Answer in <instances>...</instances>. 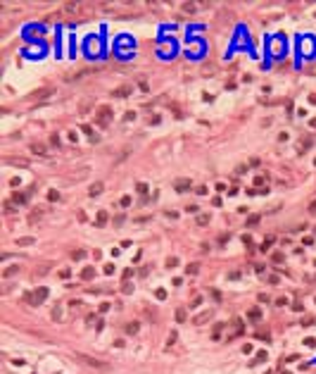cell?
<instances>
[{
    "mask_svg": "<svg viewBox=\"0 0 316 374\" xmlns=\"http://www.w3.org/2000/svg\"><path fill=\"white\" fill-rule=\"evenodd\" d=\"M112 119H114V110L109 105H100L97 112H95V124L97 126H109Z\"/></svg>",
    "mask_w": 316,
    "mask_h": 374,
    "instance_id": "1",
    "label": "cell"
},
{
    "mask_svg": "<svg viewBox=\"0 0 316 374\" xmlns=\"http://www.w3.org/2000/svg\"><path fill=\"white\" fill-rule=\"evenodd\" d=\"M74 357H76L79 362H83V365L93 367V369H100V372H107V369H109V365H107V362H102V360H97V357H91V355H86V353H76Z\"/></svg>",
    "mask_w": 316,
    "mask_h": 374,
    "instance_id": "2",
    "label": "cell"
},
{
    "mask_svg": "<svg viewBox=\"0 0 316 374\" xmlns=\"http://www.w3.org/2000/svg\"><path fill=\"white\" fill-rule=\"evenodd\" d=\"M45 296H48V288H45V286H40V288H36L33 293H26V296H24V300H26L29 305H40V303L45 300Z\"/></svg>",
    "mask_w": 316,
    "mask_h": 374,
    "instance_id": "3",
    "label": "cell"
},
{
    "mask_svg": "<svg viewBox=\"0 0 316 374\" xmlns=\"http://www.w3.org/2000/svg\"><path fill=\"white\" fill-rule=\"evenodd\" d=\"M231 326H233V331H228V339H238V336H243L245 324H243L240 317H233V319H231Z\"/></svg>",
    "mask_w": 316,
    "mask_h": 374,
    "instance_id": "4",
    "label": "cell"
},
{
    "mask_svg": "<svg viewBox=\"0 0 316 374\" xmlns=\"http://www.w3.org/2000/svg\"><path fill=\"white\" fill-rule=\"evenodd\" d=\"M174 188H176L178 193H186V191L190 188V181H188V179H178V181L174 184Z\"/></svg>",
    "mask_w": 316,
    "mask_h": 374,
    "instance_id": "5",
    "label": "cell"
},
{
    "mask_svg": "<svg viewBox=\"0 0 316 374\" xmlns=\"http://www.w3.org/2000/svg\"><path fill=\"white\" fill-rule=\"evenodd\" d=\"M247 317H250V322H254V324H257V322L261 319V310H259V308H250Z\"/></svg>",
    "mask_w": 316,
    "mask_h": 374,
    "instance_id": "6",
    "label": "cell"
},
{
    "mask_svg": "<svg viewBox=\"0 0 316 374\" xmlns=\"http://www.w3.org/2000/svg\"><path fill=\"white\" fill-rule=\"evenodd\" d=\"M81 131H83V133H86V136L91 138V143H97V136L93 133V129H91L88 124H81Z\"/></svg>",
    "mask_w": 316,
    "mask_h": 374,
    "instance_id": "7",
    "label": "cell"
},
{
    "mask_svg": "<svg viewBox=\"0 0 316 374\" xmlns=\"http://www.w3.org/2000/svg\"><path fill=\"white\" fill-rule=\"evenodd\" d=\"M50 267H52V265H50V262H43V265H38V267H36V269H33V274H36V277H43V274H45V272H48V269H50Z\"/></svg>",
    "mask_w": 316,
    "mask_h": 374,
    "instance_id": "8",
    "label": "cell"
},
{
    "mask_svg": "<svg viewBox=\"0 0 316 374\" xmlns=\"http://www.w3.org/2000/svg\"><path fill=\"white\" fill-rule=\"evenodd\" d=\"M107 224V212L105 210H100L97 212V217H95V226H105Z\"/></svg>",
    "mask_w": 316,
    "mask_h": 374,
    "instance_id": "9",
    "label": "cell"
},
{
    "mask_svg": "<svg viewBox=\"0 0 316 374\" xmlns=\"http://www.w3.org/2000/svg\"><path fill=\"white\" fill-rule=\"evenodd\" d=\"M95 277V267H83L81 269V279H93Z\"/></svg>",
    "mask_w": 316,
    "mask_h": 374,
    "instance_id": "10",
    "label": "cell"
},
{
    "mask_svg": "<svg viewBox=\"0 0 316 374\" xmlns=\"http://www.w3.org/2000/svg\"><path fill=\"white\" fill-rule=\"evenodd\" d=\"M10 203H14V205H24V203H26V195H24V193H14Z\"/></svg>",
    "mask_w": 316,
    "mask_h": 374,
    "instance_id": "11",
    "label": "cell"
},
{
    "mask_svg": "<svg viewBox=\"0 0 316 374\" xmlns=\"http://www.w3.org/2000/svg\"><path fill=\"white\" fill-rule=\"evenodd\" d=\"M17 272H19V265H12V267H7V269L2 272V277H5V279H10V277H14Z\"/></svg>",
    "mask_w": 316,
    "mask_h": 374,
    "instance_id": "12",
    "label": "cell"
},
{
    "mask_svg": "<svg viewBox=\"0 0 316 374\" xmlns=\"http://www.w3.org/2000/svg\"><path fill=\"white\" fill-rule=\"evenodd\" d=\"M209 317H212V312H200V314H197V317H195L192 322H195V324H204V322H207Z\"/></svg>",
    "mask_w": 316,
    "mask_h": 374,
    "instance_id": "13",
    "label": "cell"
},
{
    "mask_svg": "<svg viewBox=\"0 0 316 374\" xmlns=\"http://www.w3.org/2000/svg\"><path fill=\"white\" fill-rule=\"evenodd\" d=\"M266 357H269V355H266V350H259V353H257V357H254L252 362H250V365H259V362H264V360H266Z\"/></svg>",
    "mask_w": 316,
    "mask_h": 374,
    "instance_id": "14",
    "label": "cell"
},
{
    "mask_svg": "<svg viewBox=\"0 0 316 374\" xmlns=\"http://www.w3.org/2000/svg\"><path fill=\"white\" fill-rule=\"evenodd\" d=\"M186 319H188V310L186 308H178L176 310V322H186Z\"/></svg>",
    "mask_w": 316,
    "mask_h": 374,
    "instance_id": "15",
    "label": "cell"
},
{
    "mask_svg": "<svg viewBox=\"0 0 316 374\" xmlns=\"http://www.w3.org/2000/svg\"><path fill=\"white\" fill-rule=\"evenodd\" d=\"M7 162H12V164H17V167H26V164H29L24 157H7Z\"/></svg>",
    "mask_w": 316,
    "mask_h": 374,
    "instance_id": "16",
    "label": "cell"
},
{
    "mask_svg": "<svg viewBox=\"0 0 316 374\" xmlns=\"http://www.w3.org/2000/svg\"><path fill=\"white\" fill-rule=\"evenodd\" d=\"M45 95H52V88H40V91L31 93V98H45Z\"/></svg>",
    "mask_w": 316,
    "mask_h": 374,
    "instance_id": "17",
    "label": "cell"
},
{
    "mask_svg": "<svg viewBox=\"0 0 316 374\" xmlns=\"http://www.w3.org/2000/svg\"><path fill=\"white\" fill-rule=\"evenodd\" d=\"M121 293H133V284H131L128 279L121 281Z\"/></svg>",
    "mask_w": 316,
    "mask_h": 374,
    "instance_id": "18",
    "label": "cell"
},
{
    "mask_svg": "<svg viewBox=\"0 0 316 374\" xmlns=\"http://www.w3.org/2000/svg\"><path fill=\"white\" fill-rule=\"evenodd\" d=\"M31 153H36V155H43V153H45V146H43V143H33V146H31Z\"/></svg>",
    "mask_w": 316,
    "mask_h": 374,
    "instance_id": "19",
    "label": "cell"
},
{
    "mask_svg": "<svg viewBox=\"0 0 316 374\" xmlns=\"http://www.w3.org/2000/svg\"><path fill=\"white\" fill-rule=\"evenodd\" d=\"M126 334L131 336V334H138V322H128L126 324Z\"/></svg>",
    "mask_w": 316,
    "mask_h": 374,
    "instance_id": "20",
    "label": "cell"
},
{
    "mask_svg": "<svg viewBox=\"0 0 316 374\" xmlns=\"http://www.w3.org/2000/svg\"><path fill=\"white\" fill-rule=\"evenodd\" d=\"M223 326H226V324H216V326H214V336H212V339H214V341H219V339H221V331H223Z\"/></svg>",
    "mask_w": 316,
    "mask_h": 374,
    "instance_id": "21",
    "label": "cell"
},
{
    "mask_svg": "<svg viewBox=\"0 0 316 374\" xmlns=\"http://www.w3.org/2000/svg\"><path fill=\"white\" fill-rule=\"evenodd\" d=\"M128 93H131V88H128V86H124V88H119V91H114V98H126Z\"/></svg>",
    "mask_w": 316,
    "mask_h": 374,
    "instance_id": "22",
    "label": "cell"
},
{
    "mask_svg": "<svg viewBox=\"0 0 316 374\" xmlns=\"http://www.w3.org/2000/svg\"><path fill=\"white\" fill-rule=\"evenodd\" d=\"M273 241H276L273 236H266V238H264V243H261V250H269L271 246H273Z\"/></svg>",
    "mask_w": 316,
    "mask_h": 374,
    "instance_id": "23",
    "label": "cell"
},
{
    "mask_svg": "<svg viewBox=\"0 0 316 374\" xmlns=\"http://www.w3.org/2000/svg\"><path fill=\"white\" fill-rule=\"evenodd\" d=\"M209 222H212V219H209V215H197V224H200V226H207Z\"/></svg>",
    "mask_w": 316,
    "mask_h": 374,
    "instance_id": "24",
    "label": "cell"
},
{
    "mask_svg": "<svg viewBox=\"0 0 316 374\" xmlns=\"http://www.w3.org/2000/svg\"><path fill=\"white\" fill-rule=\"evenodd\" d=\"M88 193H91V195H100V193H102V184H93Z\"/></svg>",
    "mask_w": 316,
    "mask_h": 374,
    "instance_id": "25",
    "label": "cell"
},
{
    "mask_svg": "<svg viewBox=\"0 0 316 374\" xmlns=\"http://www.w3.org/2000/svg\"><path fill=\"white\" fill-rule=\"evenodd\" d=\"M33 238L31 236H24V238H17V246H31Z\"/></svg>",
    "mask_w": 316,
    "mask_h": 374,
    "instance_id": "26",
    "label": "cell"
},
{
    "mask_svg": "<svg viewBox=\"0 0 316 374\" xmlns=\"http://www.w3.org/2000/svg\"><path fill=\"white\" fill-rule=\"evenodd\" d=\"M283 260H285V255H283V253H273V255H271V262H276V265H281Z\"/></svg>",
    "mask_w": 316,
    "mask_h": 374,
    "instance_id": "27",
    "label": "cell"
},
{
    "mask_svg": "<svg viewBox=\"0 0 316 374\" xmlns=\"http://www.w3.org/2000/svg\"><path fill=\"white\" fill-rule=\"evenodd\" d=\"M48 200H50V203H57V200H60V193H57V191H48Z\"/></svg>",
    "mask_w": 316,
    "mask_h": 374,
    "instance_id": "28",
    "label": "cell"
},
{
    "mask_svg": "<svg viewBox=\"0 0 316 374\" xmlns=\"http://www.w3.org/2000/svg\"><path fill=\"white\" fill-rule=\"evenodd\" d=\"M259 215H250V219H247V226H257V224H259Z\"/></svg>",
    "mask_w": 316,
    "mask_h": 374,
    "instance_id": "29",
    "label": "cell"
},
{
    "mask_svg": "<svg viewBox=\"0 0 316 374\" xmlns=\"http://www.w3.org/2000/svg\"><path fill=\"white\" fill-rule=\"evenodd\" d=\"M71 257H74V260H81V257H86V250H74V253H71Z\"/></svg>",
    "mask_w": 316,
    "mask_h": 374,
    "instance_id": "30",
    "label": "cell"
},
{
    "mask_svg": "<svg viewBox=\"0 0 316 374\" xmlns=\"http://www.w3.org/2000/svg\"><path fill=\"white\" fill-rule=\"evenodd\" d=\"M197 272H200V265H195V262L188 265V274H197Z\"/></svg>",
    "mask_w": 316,
    "mask_h": 374,
    "instance_id": "31",
    "label": "cell"
},
{
    "mask_svg": "<svg viewBox=\"0 0 316 374\" xmlns=\"http://www.w3.org/2000/svg\"><path fill=\"white\" fill-rule=\"evenodd\" d=\"M131 203H133V200H131V195H124V198H121V203H119V205H121V207H128V205H131Z\"/></svg>",
    "mask_w": 316,
    "mask_h": 374,
    "instance_id": "32",
    "label": "cell"
},
{
    "mask_svg": "<svg viewBox=\"0 0 316 374\" xmlns=\"http://www.w3.org/2000/svg\"><path fill=\"white\" fill-rule=\"evenodd\" d=\"M257 339H259V341H269L271 336H269V331H259V334H257Z\"/></svg>",
    "mask_w": 316,
    "mask_h": 374,
    "instance_id": "33",
    "label": "cell"
},
{
    "mask_svg": "<svg viewBox=\"0 0 316 374\" xmlns=\"http://www.w3.org/2000/svg\"><path fill=\"white\" fill-rule=\"evenodd\" d=\"M302 324H304V326H314V324H316V317H309V319H302Z\"/></svg>",
    "mask_w": 316,
    "mask_h": 374,
    "instance_id": "34",
    "label": "cell"
},
{
    "mask_svg": "<svg viewBox=\"0 0 316 374\" xmlns=\"http://www.w3.org/2000/svg\"><path fill=\"white\" fill-rule=\"evenodd\" d=\"M138 193H140V195H145V193H148V184H143V181H140V184H138Z\"/></svg>",
    "mask_w": 316,
    "mask_h": 374,
    "instance_id": "35",
    "label": "cell"
},
{
    "mask_svg": "<svg viewBox=\"0 0 316 374\" xmlns=\"http://www.w3.org/2000/svg\"><path fill=\"white\" fill-rule=\"evenodd\" d=\"M155 296H157L159 300H164V298H166V291H164V288H157V291H155Z\"/></svg>",
    "mask_w": 316,
    "mask_h": 374,
    "instance_id": "36",
    "label": "cell"
},
{
    "mask_svg": "<svg viewBox=\"0 0 316 374\" xmlns=\"http://www.w3.org/2000/svg\"><path fill=\"white\" fill-rule=\"evenodd\" d=\"M176 265H178V257H169L166 260V267H176Z\"/></svg>",
    "mask_w": 316,
    "mask_h": 374,
    "instance_id": "37",
    "label": "cell"
},
{
    "mask_svg": "<svg viewBox=\"0 0 316 374\" xmlns=\"http://www.w3.org/2000/svg\"><path fill=\"white\" fill-rule=\"evenodd\" d=\"M105 274H114V265H112V262L105 265Z\"/></svg>",
    "mask_w": 316,
    "mask_h": 374,
    "instance_id": "38",
    "label": "cell"
},
{
    "mask_svg": "<svg viewBox=\"0 0 316 374\" xmlns=\"http://www.w3.org/2000/svg\"><path fill=\"white\" fill-rule=\"evenodd\" d=\"M60 277H62V279H69V277H71V272L64 267V269H60Z\"/></svg>",
    "mask_w": 316,
    "mask_h": 374,
    "instance_id": "39",
    "label": "cell"
},
{
    "mask_svg": "<svg viewBox=\"0 0 316 374\" xmlns=\"http://www.w3.org/2000/svg\"><path fill=\"white\" fill-rule=\"evenodd\" d=\"M69 141H71V143H79V136H76V131H69Z\"/></svg>",
    "mask_w": 316,
    "mask_h": 374,
    "instance_id": "40",
    "label": "cell"
},
{
    "mask_svg": "<svg viewBox=\"0 0 316 374\" xmlns=\"http://www.w3.org/2000/svg\"><path fill=\"white\" fill-rule=\"evenodd\" d=\"M50 143H52V146H60V136L52 133V136H50Z\"/></svg>",
    "mask_w": 316,
    "mask_h": 374,
    "instance_id": "41",
    "label": "cell"
},
{
    "mask_svg": "<svg viewBox=\"0 0 316 374\" xmlns=\"http://www.w3.org/2000/svg\"><path fill=\"white\" fill-rule=\"evenodd\" d=\"M264 181H266V176H261V174L254 179V184H257V186H264Z\"/></svg>",
    "mask_w": 316,
    "mask_h": 374,
    "instance_id": "42",
    "label": "cell"
},
{
    "mask_svg": "<svg viewBox=\"0 0 316 374\" xmlns=\"http://www.w3.org/2000/svg\"><path fill=\"white\" fill-rule=\"evenodd\" d=\"M131 119H136V112H126L124 115V122H131Z\"/></svg>",
    "mask_w": 316,
    "mask_h": 374,
    "instance_id": "43",
    "label": "cell"
},
{
    "mask_svg": "<svg viewBox=\"0 0 316 374\" xmlns=\"http://www.w3.org/2000/svg\"><path fill=\"white\" fill-rule=\"evenodd\" d=\"M159 119H162V117H159V115H155V117H150V119H148V124H159Z\"/></svg>",
    "mask_w": 316,
    "mask_h": 374,
    "instance_id": "44",
    "label": "cell"
},
{
    "mask_svg": "<svg viewBox=\"0 0 316 374\" xmlns=\"http://www.w3.org/2000/svg\"><path fill=\"white\" fill-rule=\"evenodd\" d=\"M195 193H197V195H204V193H207V186H197V188H195Z\"/></svg>",
    "mask_w": 316,
    "mask_h": 374,
    "instance_id": "45",
    "label": "cell"
},
{
    "mask_svg": "<svg viewBox=\"0 0 316 374\" xmlns=\"http://www.w3.org/2000/svg\"><path fill=\"white\" fill-rule=\"evenodd\" d=\"M212 205H216V207H219V205H223L221 198H219V195H214V198H212Z\"/></svg>",
    "mask_w": 316,
    "mask_h": 374,
    "instance_id": "46",
    "label": "cell"
},
{
    "mask_svg": "<svg viewBox=\"0 0 316 374\" xmlns=\"http://www.w3.org/2000/svg\"><path fill=\"white\" fill-rule=\"evenodd\" d=\"M243 243H245V246L250 248V246H252V238H250V236H243Z\"/></svg>",
    "mask_w": 316,
    "mask_h": 374,
    "instance_id": "47",
    "label": "cell"
},
{
    "mask_svg": "<svg viewBox=\"0 0 316 374\" xmlns=\"http://www.w3.org/2000/svg\"><path fill=\"white\" fill-rule=\"evenodd\" d=\"M302 243H304V246H312V243H314V238H312V236H307V238H302Z\"/></svg>",
    "mask_w": 316,
    "mask_h": 374,
    "instance_id": "48",
    "label": "cell"
},
{
    "mask_svg": "<svg viewBox=\"0 0 316 374\" xmlns=\"http://www.w3.org/2000/svg\"><path fill=\"white\" fill-rule=\"evenodd\" d=\"M269 300H271V298H269L266 293H261V296H259V303H269Z\"/></svg>",
    "mask_w": 316,
    "mask_h": 374,
    "instance_id": "49",
    "label": "cell"
},
{
    "mask_svg": "<svg viewBox=\"0 0 316 374\" xmlns=\"http://www.w3.org/2000/svg\"><path fill=\"white\" fill-rule=\"evenodd\" d=\"M243 353H245V355H247V353H252V345H250V343H245V345H243Z\"/></svg>",
    "mask_w": 316,
    "mask_h": 374,
    "instance_id": "50",
    "label": "cell"
},
{
    "mask_svg": "<svg viewBox=\"0 0 316 374\" xmlns=\"http://www.w3.org/2000/svg\"><path fill=\"white\" fill-rule=\"evenodd\" d=\"M176 336H178V334H176V331H171V334H169V345H171V343L176 341Z\"/></svg>",
    "mask_w": 316,
    "mask_h": 374,
    "instance_id": "51",
    "label": "cell"
},
{
    "mask_svg": "<svg viewBox=\"0 0 316 374\" xmlns=\"http://www.w3.org/2000/svg\"><path fill=\"white\" fill-rule=\"evenodd\" d=\"M276 305H281V308H283V305H288V298H278V300H276Z\"/></svg>",
    "mask_w": 316,
    "mask_h": 374,
    "instance_id": "52",
    "label": "cell"
},
{
    "mask_svg": "<svg viewBox=\"0 0 316 374\" xmlns=\"http://www.w3.org/2000/svg\"><path fill=\"white\" fill-rule=\"evenodd\" d=\"M183 10H186V12H192V10H195V5H190V2H186V5H183Z\"/></svg>",
    "mask_w": 316,
    "mask_h": 374,
    "instance_id": "53",
    "label": "cell"
},
{
    "mask_svg": "<svg viewBox=\"0 0 316 374\" xmlns=\"http://www.w3.org/2000/svg\"><path fill=\"white\" fill-rule=\"evenodd\" d=\"M309 212H312V215H316V200L312 203V205H309Z\"/></svg>",
    "mask_w": 316,
    "mask_h": 374,
    "instance_id": "54",
    "label": "cell"
},
{
    "mask_svg": "<svg viewBox=\"0 0 316 374\" xmlns=\"http://www.w3.org/2000/svg\"><path fill=\"white\" fill-rule=\"evenodd\" d=\"M304 343H307V345H312V348H314V345H316V339H307V341H304Z\"/></svg>",
    "mask_w": 316,
    "mask_h": 374,
    "instance_id": "55",
    "label": "cell"
},
{
    "mask_svg": "<svg viewBox=\"0 0 316 374\" xmlns=\"http://www.w3.org/2000/svg\"><path fill=\"white\" fill-rule=\"evenodd\" d=\"M309 103H312V105H316V93H312V95H309Z\"/></svg>",
    "mask_w": 316,
    "mask_h": 374,
    "instance_id": "56",
    "label": "cell"
},
{
    "mask_svg": "<svg viewBox=\"0 0 316 374\" xmlns=\"http://www.w3.org/2000/svg\"><path fill=\"white\" fill-rule=\"evenodd\" d=\"M309 126H312V129H316V119H312V122H309Z\"/></svg>",
    "mask_w": 316,
    "mask_h": 374,
    "instance_id": "57",
    "label": "cell"
},
{
    "mask_svg": "<svg viewBox=\"0 0 316 374\" xmlns=\"http://www.w3.org/2000/svg\"><path fill=\"white\" fill-rule=\"evenodd\" d=\"M314 164H316V160H314Z\"/></svg>",
    "mask_w": 316,
    "mask_h": 374,
    "instance_id": "58",
    "label": "cell"
}]
</instances>
